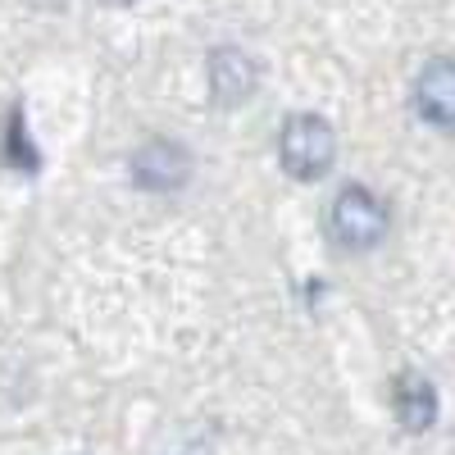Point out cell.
I'll list each match as a JSON object with an SVG mask.
<instances>
[{"instance_id":"obj_1","label":"cell","mask_w":455,"mask_h":455,"mask_svg":"<svg viewBox=\"0 0 455 455\" xmlns=\"http://www.w3.org/2000/svg\"><path fill=\"white\" fill-rule=\"evenodd\" d=\"M278 160L296 182H319L337 160V137L319 114H291L278 137Z\"/></svg>"},{"instance_id":"obj_2","label":"cell","mask_w":455,"mask_h":455,"mask_svg":"<svg viewBox=\"0 0 455 455\" xmlns=\"http://www.w3.org/2000/svg\"><path fill=\"white\" fill-rule=\"evenodd\" d=\"M328 228H332V242L341 251H373L378 242L387 237V205L378 201L369 187H347L337 201H332V214H328Z\"/></svg>"},{"instance_id":"obj_3","label":"cell","mask_w":455,"mask_h":455,"mask_svg":"<svg viewBox=\"0 0 455 455\" xmlns=\"http://www.w3.org/2000/svg\"><path fill=\"white\" fill-rule=\"evenodd\" d=\"M128 169H132V182L141 192H178V187H187V178H192V156H187V146L156 137L137 150Z\"/></svg>"},{"instance_id":"obj_4","label":"cell","mask_w":455,"mask_h":455,"mask_svg":"<svg viewBox=\"0 0 455 455\" xmlns=\"http://www.w3.org/2000/svg\"><path fill=\"white\" fill-rule=\"evenodd\" d=\"M414 109L433 128H451V119H455V64L446 55L428 60L424 73L414 78Z\"/></svg>"},{"instance_id":"obj_5","label":"cell","mask_w":455,"mask_h":455,"mask_svg":"<svg viewBox=\"0 0 455 455\" xmlns=\"http://www.w3.org/2000/svg\"><path fill=\"white\" fill-rule=\"evenodd\" d=\"M255 83H259V64H255L246 51L219 46V51L210 55V96H214L219 105H242V100L255 92Z\"/></svg>"},{"instance_id":"obj_6","label":"cell","mask_w":455,"mask_h":455,"mask_svg":"<svg viewBox=\"0 0 455 455\" xmlns=\"http://www.w3.org/2000/svg\"><path fill=\"white\" fill-rule=\"evenodd\" d=\"M392 410H396V419L405 433H428L433 419H437V392L424 373H396V383H392Z\"/></svg>"},{"instance_id":"obj_7","label":"cell","mask_w":455,"mask_h":455,"mask_svg":"<svg viewBox=\"0 0 455 455\" xmlns=\"http://www.w3.org/2000/svg\"><path fill=\"white\" fill-rule=\"evenodd\" d=\"M114 5H132V0H114Z\"/></svg>"}]
</instances>
